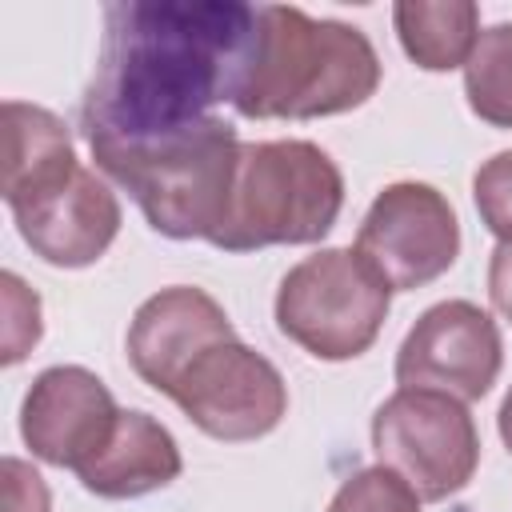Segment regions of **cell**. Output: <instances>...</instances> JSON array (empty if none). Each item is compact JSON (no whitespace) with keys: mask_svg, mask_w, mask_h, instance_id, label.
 <instances>
[{"mask_svg":"<svg viewBox=\"0 0 512 512\" xmlns=\"http://www.w3.org/2000/svg\"><path fill=\"white\" fill-rule=\"evenodd\" d=\"M256 40V8L240 0H116L104 8L96 72L80 100V132L96 152L180 136L232 104Z\"/></svg>","mask_w":512,"mask_h":512,"instance_id":"obj_1","label":"cell"},{"mask_svg":"<svg viewBox=\"0 0 512 512\" xmlns=\"http://www.w3.org/2000/svg\"><path fill=\"white\" fill-rule=\"evenodd\" d=\"M380 88L372 40L344 20L256 4V40L232 108L248 120H316L368 104Z\"/></svg>","mask_w":512,"mask_h":512,"instance_id":"obj_2","label":"cell"},{"mask_svg":"<svg viewBox=\"0 0 512 512\" xmlns=\"http://www.w3.org/2000/svg\"><path fill=\"white\" fill-rule=\"evenodd\" d=\"M344 208V172L312 140L240 144L232 196L212 248L260 252L272 244H316Z\"/></svg>","mask_w":512,"mask_h":512,"instance_id":"obj_3","label":"cell"},{"mask_svg":"<svg viewBox=\"0 0 512 512\" xmlns=\"http://www.w3.org/2000/svg\"><path fill=\"white\" fill-rule=\"evenodd\" d=\"M240 136L228 120L204 124L120 152H96V168L116 180L144 212V220L168 240H208L220 232L232 176L240 160Z\"/></svg>","mask_w":512,"mask_h":512,"instance_id":"obj_4","label":"cell"},{"mask_svg":"<svg viewBox=\"0 0 512 512\" xmlns=\"http://www.w3.org/2000/svg\"><path fill=\"white\" fill-rule=\"evenodd\" d=\"M276 328L316 360L364 356L392 308V288L356 248H320L276 288Z\"/></svg>","mask_w":512,"mask_h":512,"instance_id":"obj_5","label":"cell"},{"mask_svg":"<svg viewBox=\"0 0 512 512\" xmlns=\"http://www.w3.org/2000/svg\"><path fill=\"white\" fill-rule=\"evenodd\" d=\"M372 452L412 492L440 504L464 492L480 468V432L464 400L432 388H396L372 412Z\"/></svg>","mask_w":512,"mask_h":512,"instance_id":"obj_6","label":"cell"},{"mask_svg":"<svg viewBox=\"0 0 512 512\" xmlns=\"http://www.w3.org/2000/svg\"><path fill=\"white\" fill-rule=\"evenodd\" d=\"M168 400L212 440L244 444L280 428L288 384L280 368L240 336L204 348L172 384Z\"/></svg>","mask_w":512,"mask_h":512,"instance_id":"obj_7","label":"cell"},{"mask_svg":"<svg viewBox=\"0 0 512 512\" xmlns=\"http://www.w3.org/2000/svg\"><path fill=\"white\" fill-rule=\"evenodd\" d=\"M356 252L392 292H416L440 280L460 256L456 208L424 180H396L368 204L356 228Z\"/></svg>","mask_w":512,"mask_h":512,"instance_id":"obj_8","label":"cell"},{"mask_svg":"<svg viewBox=\"0 0 512 512\" xmlns=\"http://www.w3.org/2000/svg\"><path fill=\"white\" fill-rule=\"evenodd\" d=\"M504 368L496 320L472 300H440L408 328L392 376L400 388H432L464 404L484 400Z\"/></svg>","mask_w":512,"mask_h":512,"instance_id":"obj_9","label":"cell"},{"mask_svg":"<svg viewBox=\"0 0 512 512\" xmlns=\"http://www.w3.org/2000/svg\"><path fill=\"white\" fill-rule=\"evenodd\" d=\"M120 408L108 384L80 364L44 368L20 404V436L28 452L52 468H80L112 432Z\"/></svg>","mask_w":512,"mask_h":512,"instance_id":"obj_10","label":"cell"},{"mask_svg":"<svg viewBox=\"0 0 512 512\" xmlns=\"http://www.w3.org/2000/svg\"><path fill=\"white\" fill-rule=\"evenodd\" d=\"M228 336H236V328L216 296H208L196 284H172L136 308L124 348H128L132 372L148 388L168 396L172 384L180 380V372L204 348H212L216 340H228Z\"/></svg>","mask_w":512,"mask_h":512,"instance_id":"obj_11","label":"cell"},{"mask_svg":"<svg viewBox=\"0 0 512 512\" xmlns=\"http://www.w3.org/2000/svg\"><path fill=\"white\" fill-rule=\"evenodd\" d=\"M12 220L20 228V240L44 264L88 268L112 248L120 232V200L108 188L104 172L80 164V172L68 184H60L28 208H16Z\"/></svg>","mask_w":512,"mask_h":512,"instance_id":"obj_12","label":"cell"},{"mask_svg":"<svg viewBox=\"0 0 512 512\" xmlns=\"http://www.w3.org/2000/svg\"><path fill=\"white\" fill-rule=\"evenodd\" d=\"M184 472L176 436L148 412L120 408L108 440L76 468L84 492L100 500H136L156 488H168Z\"/></svg>","mask_w":512,"mask_h":512,"instance_id":"obj_13","label":"cell"},{"mask_svg":"<svg viewBox=\"0 0 512 512\" xmlns=\"http://www.w3.org/2000/svg\"><path fill=\"white\" fill-rule=\"evenodd\" d=\"M80 172L68 124L28 100H4V204H36Z\"/></svg>","mask_w":512,"mask_h":512,"instance_id":"obj_14","label":"cell"},{"mask_svg":"<svg viewBox=\"0 0 512 512\" xmlns=\"http://www.w3.org/2000/svg\"><path fill=\"white\" fill-rule=\"evenodd\" d=\"M392 24L404 56L424 72L464 68L480 40V8L472 0H400Z\"/></svg>","mask_w":512,"mask_h":512,"instance_id":"obj_15","label":"cell"},{"mask_svg":"<svg viewBox=\"0 0 512 512\" xmlns=\"http://www.w3.org/2000/svg\"><path fill=\"white\" fill-rule=\"evenodd\" d=\"M464 96L472 116L492 128H512V20L480 32L464 64Z\"/></svg>","mask_w":512,"mask_h":512,"instance_id":"obj_16","label":"cell"},{"mask_svg":"<svg viewBox=\"0 0 512 512\" xmlns=\"http://www.w3.org/2000/svg\"><path fill=\"white\" fill-rule=\"evenodd\" d=\"M328 512H420V496L404 476H396L384 464L352 472L336 496L328 500Z\"/></svg>","mask_w":512,"mask_h":512,"instance_id":"obj_17","label":"cell"},{"mask_svg":"<svg viewBox=\"0 0 512 512\" xmlns=\"http://www.w3.org/2000/svg\"><path fill=\"white\" fill-rule=\"evenodd\" d=\"M0 292H4V352H0V360L12 368L40 344L44 320H40V296L16 272L0 276Z\"/></svg>","mask_w":512,"mask_h":512,"instance_id":"obj_18","label":"cell"},{"mask_svg":"<svg viewBox=\"0 0 512 512\" xmlns=\"http://www.w3.org/2000/svg\"><path fill=\"white\" fill-rule=\"evenodd\" d=\"M472 204L480 224L500 240L512 244V148L488 156L472 176Z\"/></svg>","mask_w":512,"mask_h":512,"instance_id":"obj_19","label":"cell"},{"mask_svg":"<svg viewBox=\"0 0 512 512\" xmlns=\"http://www.w3.org/2000/svg\"><path fill=\"white\" fill-rule=\"evenodd\" d=\"M0 472H4V512H52V492L28 460L4 456Z\"/></svg>","mask_w":512,"mask_h":512,"instance_id":"obj_20","label":"cell"},{"mask_svg":"<svg viewBox=\"0 0 512 512\" xmlns=\"http://www.w3.org/2000/svg\"><path fill=\"white\" fill-rule=\"evenodd\" d=\"M488 300L492 308L512 320V244H496L488 260Z\"/></svg>","mask_w":512,"mask_h":512,"instance_id":"obj_21","label":"cell"},{"mask_svg":"<svg viewBox=\"0 0 512 512\" xmlns=\"http://www.w3.org/2000/svg\"><path fill=\"white\" fill-rule=\"evenodd\" d=\"M496 428H500V440H504V448L512 452V388L504 392V404H500V412H496Z\"/></svg>","mask_w":512,"mask_h":512,"instance_id":"obj_22","label":"cell"}]
</instances>
